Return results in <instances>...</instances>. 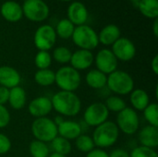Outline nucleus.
I'll return each mask as SVG.
<instances>
[{
  "instance_id": "30",
  "label": "nucleus",
  "mask_w": 158,
  "mask_h": 157,
  "mask_svg": "<svg viewBox=\"0 0 158 157\" xmlns=\"http://www.w3.org/2000/svg\"><path fill=\"white\" fill-rule=\"evenodd\" d=\"M75 147L79 152L87 154L94 149L95 145L90 135L82 133L75 140Z\"/></svg>"
},
{
  "instance_id": "1",
  "label": "nucleus",
  "mask_w": 158,
  "mask_h": 157,
  "mask_svg": "<svg viewBox=\"0 0 158 157\" xmlns=\"http://www.w3.org/2000/svg\"><path fill=\"white\" fill-rule=\"evenodd\" d=\"M53 110L59 116L73 118L81 111V101L73 92L58 91L51 98Z\"/></svg>"
},
{
  "instance_id": "44",
  "label": "nucleus",
  "mask_w": 158,
  "mask_h": 157,
  "mask_svg": "<svg viewBox=\"0 0 158 157\" xmlns=\"http://www.w3.org/2000/svg\"><path fill=\"white\" fill-rule=\"evenodd\" d=\"M130 1H131V2H132V3L137 6V5H138V3H139V1H140V0H130Z\"/></svg>"
},
{
  "instance_id": "35",
  "label": "nucleus",
  "mask_w": 158,
  "mask_h": 157,
  "mask_svg": "<svg viewBox=\"0 0 158 157\" xmlns=\"http://www.w3.org/2000/svg\"><path fill=\"white\" fill-rule=\"evenodd\" d=\"M11 116L9 110L6 108V105H0V130L5 129L10 123Z\"/></svg>"
},
{
  "instance_id": "36",
  "label": "nucleus",
  "mask_w": 158,
  "mask_h": 157,
  "mask_svg": "<svg viewBox=\"0 0 158 157\" xmlns=\"http://www.w3.org/2000/svg\"><path fill=\"white\" fill-rule=\"evenodd\" d=\"M12 147V143L8 136L0 132V155L7 154Z\"/></svg>"
},
{
  "instance_id": "5",
  "label": "nucleus",
  "mask_w": 158,
  "mask_h": 157,
  "mask_svg": "<svg viewBox=\"0 0 158 157\" xmlns=\"http://www.w3.org/2000/svg\"><path fill=\"white\" fill-rule=\"evenodd\" d=\"M31 134L34 140L50 143L57 135V126L48 117L35 118L31 126Z\"/></svg>"
},
{
  "instance_id": "16",
  "label": "nucleus",
  "mask_w": 158,
  "mask_h": 157,
  "mask_svg": "<svg viewBox=\"0 0 158 157\" xmlns=\"http://www.w3.org/2000/svg\"><path fill=\"white\" fill-rule=\"evenodd\" d=\"M20 82L21 76L15 68L7 65L0 66V86L10 90L16 86H19Z\"/></svg>"
},
{
  "instance_id": "37",
  "label": "nucleus",
  "mask_w": 158,
  "mask_h": 157,
  "mask_svg": "<svg viewBox=\"0 0 158 157\" xmlns=\"http://www.w3.org/2000/svg\"><path fill=\"white\" fill-rule=\"evenodd\" d=\"M85 157H108V153L104 149L95 147L91 152L87 153Z\"/></svg>"
},
{
  "instance_id": "42",
  "label": "nucleus",
  "mask_w": 158,
  "mask_h": 157,
  "mask_svg": "<svg viewBox=\"0 0 158 157\" xmlns=\"http://www.w3.org/2000/svg\"><path fill=\"white\" fill-rule=\"evenodd\" d=\"M53 120H54L55 124H56V126H58V125H59V124H60V123H61V122H62L63 120H64V118L58 115V116H56V118H54Z\"/></svg>"
},
{
  "instance_id": "10",
  "label": "nucleus",
  "mask_w": 158,
  "mask_h": 157,
  "mask_svg": "<svg viewBox=\"0 0 158 157\" xmlns=\"http://www.w3.org/2000/svg\"><path fill=\"white\" fill-rule=\"evenodd\" d=\"M56 38L55 28L51 25L44 24L35 31L33 43L38 51H49L56 44Z\"/></svg>"
},
{
  "instance_id": "18",
  "label": "nucleus",
  "mask_w": 158,
  "mask_h": 157,
  "mask_svg": "<svg viewBox=\"0 0 158 157\" xmlns=\"http://www.w3.org/2000/svg\"><path fill=\"white\" fill-rule=\"evenodd\" d=\"M138 131V141L141 146L155 150L157 148L158 128L151 125H146Z\"/></svg>"
},
{
  "instance_id": "12",
  "label": "nucleus",
  "mask_w": 158,
  "mask_h": 157,
  "mask_svg": "<svg viewBox=\"0 0 158 157\" xmlns=\"http://www.w3.org/2000/svg\"><path fill=\"white\" fill-rule=\"evenodd\" d=\"M111 46V51L118 61L129 62L136 56V47L133 42L126 37H120Z\"/></svg>"
},
{
  "instance_id": "43",
  "label": "nucleus",
  "mask_w": 158,
  "mask_h": 157,
  "mask_svg": "<svg viewBox=\"0 0 158 157\" xmlns=\"http://www.w3.org/2000/svg\"><path fill=\"white\" fill-rule=\"evenodd\" d=\"M48 157H68V156H66V155H58V154H56V153H51Z\"/></svg>"
},
{
  "instance_id": "4",
  "label": "nucleus",
  "mask_w": 158,
  "mask_h": 157,
  "mask_svg": "<svg viewBox=\"0 0 158 157\" xmlns=\"http://www.w3.org/2000/svg\"><path fill=\"white\" fill-rule=\"evenodd\" d=\"M55 83L60 91L75 93L81 83V75L70 66H63L55 72Z\"/></svg>"
},
{
  "instance_id": "45",
  "label": "nucleus",
  "mask_w": 158,
  "mask_h": 157,
  "mask_svg": "<svg viewBox=\"0 0 158 157\" xmlns=\"http://www.w3.org/2000/svg\"><path fill=\"white\" fill-rule=\"evenodd\" d=\"M59 1H62V2H70L72 0H59Z\"/></svg>"
},
{
  "instance_id": "17",
  "label": "nucleus",
  "mask_w": 158,
  "mask_h": 157,
  "mask_svg": "<svg viewBox=\"0 0 158 157\" xmlns=\"http://www.w3.org/2000/svg\"><path fill=\"white\" fill-rule=\"evenodd\" d=\"M81 134H82V129L80 122L64 119L57 126V135L69 141H75Z\"/></svg>"
},
{
  "instance_id": "6",
  "label": "nucleus",
  "mask_w": 158,
  "mask_h": 157,
  "mask_svg": "<svg viewBox=\"0 0 158 157\" xmlns=\"http://www.w3.org/2000/svg\"><path fill=\"white\" fill-rule=\"evenodd\" d=\"M71 39L79 49L92 51L99 44L98 33L92 27L85 24L75 27Z\"/></svg>"
},
{
  "instance_id": "26",
  "label": "nucleus",
  "mask_w": 158,
  "mask_h": 157,
  "mask_svg": "<svg viewBox=\"0 0 158 157\" xmlns=\"http://www.w3.org/2000/svg\"><path fill=\"white\" fill-rule=\"evenodd\" d=\"M34 81L42 87H49L55 84V71L50 68L37 69L34 74Z\"/></svg>"
},
{
  "instance_id": "34",
  "label": "nucleus",
  "mask_w": 158,
  "mask_h": 157,
  "mask_svg": "<svg viewBox=\"0 0 158 157\" xmlns=\"http://www.w3.org/2000/svg\"><path fill=\"white\" fill-rule=\"evenodd\" d=\"M130 157H158V154L155 149L139 145L131 150Z\"/></svg>"
},
{
  "instance_id": "31",
  "label": "nucleus",
  "mask_w": 158,
  "mask_h": 157,
  "mask_svg": "<svg viewBox=\"0 0 158 157\" xmlns=\"http://www.w3.org/2000/svg\"><path fill=\"white\" fill-rule=\"evenodd\" d=\"M72 52L69 48L66 46H57L54 49L52 56V59H54L56 63L61 65H66L69 63L71 58Z\"/></svg>"
},
{
  "instance_id": "9",
  "label": "nucleus",
  "mask_w": 158,
  "mask_h": 157,
  "mask_svg": "<svg viewBox=\"0 0 158 157\" xmlns=\"http://www.w3.org/2000/svg\"><path fill=\"white\" fill-rule=\"evenodd\" d=\"M109 111L102 102H94L89 105L83 112V121L88 127L95 128L108 120Z\"/></svg>"
},
{
  "instance_id": "27",
  "label": "nucleus",
  "mask_w": 158,
  "mask_h": 157,
  "mask_svg": "<svg viewBox=\"0 0 158 157\" xmlns=\"http://www.w3.org/2000/svg\"><path fill=\"white\" fill-rule=\"evenodd\" d=\"M74 30H75L74 24L71 23L68 19H60L57 22L56 29H55L56 36L61 39H64V40H68V39L71 38Z\"/></svg>"
},
{
  "instance_id": "2",
  "label": "nucleus",
  "mask_w": 158,
  "mask_h": 157,
  "mask_svg": "<svg viewBox=\"0 0 158 157\" xmlns=\"http://www.w3.org/2000/svg\"><path fill=\"white\" fill-rule=\"evenodd\" d=\"M119 130L114 121L107 120L94 128L92 139L96 148L106 149L117 143L119 138Z\"/></svg>"
},
{
  "instance_id": "19",
  "label": "nucleus",
  "mask_w": 158,
  "mask_h": 157,
  "mask_svg": "<svg viewBox=\"0 0 158 157\" xmlns=\"http://www.w3.org/2000/svg\"><path fill=\"white\" fill-rule=\"evenodd\" d=\"M0 13L8 22H18L23 17L21 6L13 0L4 2L0 7Z\"/></svg>"
},
{
  "instance_id": "23",
  "label": "nucleus",
  "mask_w": 158,
  "mask_h": 157,
  "mask_svg": "<svg viewBox=\"0 0 158 157\" xmlns=\"http://www.w3.org/2000/svg\"><path fill=\"white\" fill-rule=\"evenodd\" d=\"M27 102V94L21 86H16L9 90L8 104L15 110L22 109Z\"/></svg>"
},
{
  "instance_id": "38",
  "label": "nucleus",
  "mask_w": 158,
  "mask_h": 157,
  "mask_svg": "<svg viewBox=\"0 0 158 157\" xmlns=\"http://www.w3.org/2000/svg\"><path fill=\"white\" fill-rule=\"evenodd\" d=\"M108 157H130V153L121 148H116L108 153Z\"/></svg>"
},
{
  "instance_id": "22",
  "label": "nucleus",
  "mask_w": 158,
  "mask_h": 157,
  "mask_svg": "<svg viewBox=\"0 0 158 157\" xmlns=\"http://www.w3.org/2000/svg\"><path fill=\"white\" fill-rule=\"evenodd\" d=\"M107 75L99 71L96 68L89 70L85 75L86 84L94 90H103L106 87Z\"/></svg>"
},
{
  "instance_id": "32",
  "label": "nucleus",
  "mask_w": 158,
  "mask_h": 157,
  "mask_svg": "<svg viewBox=\"0 0 158 157\" xmlns=\"http://www.w3.org/2000/svg\"><path fill=\"white\" fill-rule=\"evenodd\" d=\"M144 119L148 125L158 128V105L157 103H150L143 111Z\"/></svg>"
},
{
  "instance_id": "20",
  "label": "nucleus",
  "mask_w": 158,
  "mask_h": 157,
  "mask_svg": "<svg viewBox=\"0 0 158 157\" xmlns=\"http://www.w3.org/2000/svg\"><path fill=\"white\" fill-rule=\"evenodd\" d=\"M130 103L131 105V108H133L136 112H143L144 108L150 104V97L146 91L137 88L133 89V91L130 93Z\"/></svg>"
},
{
  "instance_id": "13",
  "label": "nucleus",
  "mask_w": 158,
  "mask_h": 157,
  "mask_svg": "<svg viewBox=\"0 0 158 157\" xmlns=\"http://www.w3.org/2000/svg\"><path fill=\"white\" fill-rule=\"evenodd\" d=\"M53 111L51 98L38 96L33 98L28 105V112L34 118L47 117Z\"/></svg>"
},
{
  "instance_id": "7",
  "label": "nucleus",
  "mask_w": 158,
  "mask_h": 157,
  "mask_svg": "<svg viewBox=\"0 0 158 157\" xmlns=\"http://www.w3.org/2000/svg\"><path fill=\"white\" fill-rule=\"evenodd\" d=\"M115 123L119 131L129 136L136 134L140 129L139 115L133 108L129 106L118 113Z\"/></svg>"
},
{
  "instance_id": "25",
  "label": "nucleus",
  "mask_w": 158,
  "mask_h": 157,
  "mask_svg": "<svg viewBox=\"0 0 158 157\" xmlns=\"http://www.w3.org/2000/svg\"><path fill=\"white\" fill-rule=\"evenodd\" d=\"M137 7L140 12L148 19H157L158 0H140Z\"/></svg>"
},
{
  "instance_id": "8",
  "label": "nucleus",
  "mask_w": 158,
  "mask_h": 157,
  "mask_svg": "<svg viewBox=\"0 0 158 157\" xmlns=\"http://www.w3.org/2000/svg\"><path fill=\"white\" fill-rule=\"evenodd\" d=\"M21 7L25 18L32 22L45 20L50 13L49 6L44 0H24Z\"/></svg>"
},
{
  "instance_id": "15",
  "label": "nucleus",
  "mask_w": 158,
  "mask_h": 157,
  "mask_svg": "<svg viewBox=\"0 0 158 157\" xmlns=\"http://www.w3.org/2000/svg\"><path fill=\"white\" fill-rule=\"evenodd\" d=\"M68 19L74 26L84 25L88 19V10L85 5L80 1H74L69 4L67 10Z\"/></svg>"
},
{
  "instance_id": "11",
  "label": "nucleus",
  "mask_w": 158,
  "mask_h": 157,
  "mask_svg": "<svg viewBox=\"0 0 158 157\" xmlns=\"http://www.w3.org/2000/svg\"><path fill=\"white\" fill-rule=\"evenodd\" d=\"M94 63L96 67V69L106 75H109L117 70L118 66V59L112 53L111 49L107 48H103L96 53Z\"/></svg>"
},
{
  "instance_id": "3",
  "label": "nucleus",
  "mask_w": 158,
  "mask_h": 157,
  "mask_svg": "<svg viewBox=\"0 0 158 157\" xmlns=\"http://www.w3.org/2000/svg\"><path fill=\"white\" fill-rule=\"evenodd\" d=\"M106 88L115 95H129L134 89V80L127 71L117 69L107 75Z\"/></svg>"
},
{
  "instance_id": "24",
  "label": "nucleus",
  "mask_w": 158,
  "mask_h": 157,
  "mask_svg": "<svg viewBox=\"0 0 158 157\" xmlns=\"http://www.w3.org/2000/svg\"><path fill=\"white\" fill-rule=\"evenodd\" d=\"M53 153L68 156L72 152V144L70 141L64 139L60 136H56L51 143L50 147Z\"/></svg>"
},
{
  "instance_id": "41",
  "label": "nucleus",
  "mask_w": 158,
  "mask_h": 157,
  "mask_svg": "<svg viewBox=\"0 0 158 157\" xmlns=\"http://www.w3.org/2000/svg\"><path fill=\"white\" fill-rule=\"evenodd\" d=\"M153 32L156 37H158V19H155L154 24H153Z\"/></svg>"
},
{
  "instance_id": "39",
  "label": "nucleus",
  "mask_w": 158,
  "mask_h": 157,
  "mask_svg": "<svg viewBox=\"0 0 158 157\" xmlns=\"http://www.w3.org/2000/svg\"><path fill=\"white\" fill-rule=\"evenodd\" d=\"M9 96V89L0 86V105H5L8 102Z\"/></svg>"
},
{
  "instance_id": "40",
  "label": "nucleus",
  "mask_w": 158,
  "mask_h": 157,
  "mask_svg": "<svg viewBox=\"0 0 158 157\" xmlns=\"http://www.w3.org/2000/svg\"><path fill=\"white\" fill-rule=\"evenodd\" d=\"M151 69L155 75H158V55H156L151 61Z\"/></svg>"
},
{
  "instance_id": "28",
  "label": "nucleus",
  "mask_w": 158,
  "mask_h": 157,
  "mask_svg": "<svg viewBox=\"0 0 158 157\" xmlns=\"http://www.w3.org/2000/svg\"><path fill=\"white\" fill-rule=\"evenodd\" d=\"M104 104L106 106L109 113L113 112V113L118 114L120 111H122L124 108L127 107V104H126L125 100L121 96L115 95V94H111V95L107 96Z\"/></svg>"
},
{
  "instance_id": "21",
  "label": "nucleus",
  "mask_w": 158,
  "mask_h": 157,
  "mask_svg": "<svg viewBox=\"0 0 158 157\" xmlns=\"http://www.w3.org/2000/svg\"><path fill=\"white\" fill-rule=\"evenodd\" d=\"M120 37V30L115 24H108L105 26L98 34L99 43L106 46L112 45Z\"/></svg>"
},
{
  "instance_id": "33",
  "label": "nucleus",
  "mask_w": 158,
  "mask_h": 157,
  "mask_svg": "<svg viewBox=\"0 0 158 157\" xmlns=\"http://www.w3.org/2000/svg\"><path fill=\"white\" fill-rule=\"evenodd\" d=\"M52 61V56L49 51H38L34 57V64L38 69L49 68Z\"/></svg>"
},
{
  "instance_id": "29",
  "label": "nucleus",
  "mask_w": 158,
  "mask_h": 157,
  "mask_svg": "<svg viewBox=\"0 0 158 157\" xmlns=\"http://www.w3.org/2000/svg\"><path fill=\"white\" fill-rule=\"evenodd\" d=\"M29 153L31 157H48L50 153V148L47 143L33 140L29 145Z\"/></svg>"
},
{
  "instance_id": "14",
  "label": "nucleus",
  "mask_w": 158,
  "mask_h": 157,
  "mask_svg": "<svg viewBox=\"0 0 158 157\" xmlns=\"http://www.w3.org/2000/svg\"><path fill=\"white\" fill-rule=\"evenodd\" d=\"M94 60V56L92 51L84 50V49H78L72 53L71 58L69 61L70 67L75 68L78 71L89 69Z\"/></svg>"
}]
</instances>
